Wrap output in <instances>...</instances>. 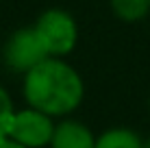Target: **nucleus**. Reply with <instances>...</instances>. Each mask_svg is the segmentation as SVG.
I'll return each mask as SVG.
<instances>
[{
  "mask_svg": "<svg viewBox=\"0 0 150 148\" xmlns=\"http://www.w3.org/2000/svg\"><path fill=\"white\" fill-rule=\"evenodd\" d=\"M22 94L28 107L52 118H65L81 107L85 83L63 57H48L24 74Z\"/></svg>",
  "mask_w": 150,
  "mask_h": 148,
  "instance_id": "f257e3e1",
  "label": "nucleus"
},
{
  "mask_svg": "<svg viewBox=\"0 0 150 148\" xmlns=\"http://www.w3.org/2000/svg\"><path fill=\"white\" fill-rule=\"evenodd\" d=\"M35 30L41 35L50 57H65L79 42V26L63 9H48L35 20Z\"/></svg>",
  "mask_w": 150,
  "mask_h": 148,
  "instance_id": "f03ea898",
  "label": "nucleus"
},
{
  "mask_svg": "<svg viewBox=\"0 0 150 148\" xmlns=\"http://www.w3.org/2000/svg\"><path fill=\"white\" fill-rule=\"evenodd\" d=\"M13 113H15V107H13L11 94L0 85V137H7Z\"/></svg>",
  "mask_w": 150,
  "mask_h": 148,
  "instance_id": "6e6552de",
  "label": "nucleus"
},
{
  "mask_svg": "<svg viewBox=\"0 0 150 148\" xmlns=\"http://www.w3.org/2000/svg\"><path fill=\"white\" fill-rule=\"evenodd\" d=\"M0 148H24L22 144H18L15 140H11V137H0Z\"/></svg>",
  "mask_w": 150,
  "mask_h": 148,
  "instance_id": "1a4fd4ad",
  "label": "nucleus"
},
{
  "mask_svg": "<svg viewBox=\"0 0 150 148\" xmlns=\"http://www.w3.org/2000/svg\"><path fill=\"white\" fill-rule=\"evenodd\" d=\"M96 137L79 120L63 118L61 122L54 124V133L50 140V148H94Z\"/></svg>",
  "mask_w": 150,
  "mask_h": 148,
  "instance_id": "39448f33",
  "label": "nucleus"
},
{
  "mask_svg": "<svg viewBox=\"0 0 150 148\" xmlns=\"http://www.w3.org/2000/svg\"><path fill=\"white\" fill-rule=\"evenodd\" d=\"M148 111H150V103H148Z\"/></svg>",
  "mask_w": 150,
  "mask_h": 148,
  "instance_id": "9b49d317",
  "label": "nucleus"
},
{
  "mask_svg": "<svg viewBox=\"0 0 150 148\" xmlns=\"http://www.w3.org/2000/svg\"><path fill=\"white\" fill-rule=\"evenodd\" d=\"M111 11L122 22H139L150 15V0H109Z\"/></svg>",
  "mask_w": 150,
  "mask_h": 148,
  "instance_id": "0eeeda50",
  "label": "nucleus"
},
{
  "mask_svg": "<svg viewBox=\"0 0 150 148\" xmlns=\"http://www.w3.org/2000/svg\"><path fill=\"white\" fill-rule=\"evenodd\" d=\"M142 146L144 140L135 131L126 129V126H115V129H109L102 135H98L94 148H142Z\"/></svg>",
  "mask_w": 150,
  "mask_h": 148,
  "instance_id": "423d86ee",
  "label": "nucleus"
},
{
  "mask_svg": "<svg viewBox=\"0 0 150 148\" xmlns=\"http://www.w3.org/2000/svg\"><path fill=\"white\" fill-rule=\"evenodd\" d=\"M142 148H150V137H148V140H144V146Z\"/></svg>",
  "mask_w": 150,
  "mask_h": 148,
  "instance_id": "9d476101",
  "label": "nucleus"
},
{
  "mask_svg": "<svg viewBox=\"0 0 150 148\" xmlns=\"http://www.w3.org/2000/svg\"><path fill=\"white\" fill-rule=\"evenodd\" d=\"M54 124L57 122L52 115L26 105L24 109H15L7 135L24 148H46L50 146Z\"/></svg>",
  "mask_w": 150,
  "mask_h": 148,
  "instance_id": "20e7f679",
  "label": "nucleus"
},
{
  "mask_svg": "<svg viewBox=\"0 0 150 148\" xmlns=\"http://www.w3.org/2000/svg\"><path fill=\"white\" fill-rule=\"evenodd\" d=\"M48 48H46L41 35L35 30V26L18 28L9 35L7 44L2 50V61L9 70L26 74L30 68H35L44 59H48Z\"/></svg>",
  "mask_w": 150,
  "mask_h": 148,
  "instance_id": "7ed1b4c3",
  "label": "nucleus"
}]
</instances>
